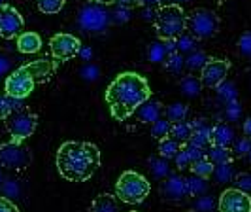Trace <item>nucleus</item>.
<instances>
[{"instance_id":"nucleus-3","label":"nucleus","mask_w":251,"mask_h":212,"mask_svg":"<svg viewBox=\"0 0 251 212\" xmlns=\"http://www.w3.org/2000/svg\"><path fill=\"white\" fill-rule=\"evenodd\" d=\"M155 29L161 40H176L187 30V15L176 4L163 6L155 15Z\"/></svg>"},{"instance_id":"nucleus-35","label":"nucleus","mask_w":251,"mask_h":212,"mask_svg":"<svg viewBox=\"0 0 251 212\" xmlns=\"http://www.w3.org/2000/svg\"><path fill=\"white\" fill-rule=\"evenodd\" d=\"M217 209V201L212 197V195H199L197 201H195V209L193 211L197 212H214Z\"/></svg>"},{"instance_id":"nucleus-47","label":"nucleus","mask_w":251,"mask_h":212,"mask_svg":"<svg viewBox=\"0 0 251 212\" xmlns=\"http://www.w3.org/2000/svg\"><path fill=\"white\" fill-rule=\"evenodd\" d=\"M136 4L142 8H155V6L161 4V0H136Z\"/></svg>"},{"instance_id":"nucleus-32","label":"nucleus","mask_w":251,"mask_h":212,"mask_svg":"<svg viewBox=\"0 0 251 212\" xmlns=\"http://www.w3.org/2000/svg\"><path fill=\"white\" fill-rule=\"evenodd\" d=\"M183 66H185V59L181 57V53L179 51H172V53H168V57H166V61H164V68L168 70V72H172V74H179L181 70H183Z\"/></svg>"},{"instance_id":"nucleus-28","label":"nucleus","mask_w":251,"mask_h":212,"mask_svg":"<svg viewBox=\"0 0 251 212\" xmlns=\"http://www.w3.org/2000/svg\"><path fill=\"white\" fill-rule=\"evenodd\" d=\"M187 114H189V108L185 104H181V102H174V104L166 106V110H164V116H166V120H168L170 123L185 121Z\"/></svg>"},{"instance_id":"nucleus-14","label":"nucleus","mask_w":251,"mask_h":212,"mask_svg":"<svg viewBox=\"0 0 251 212\" xmlns=\"http://www.w3.org/2000/svg\"><path fill=\"white\" fill-rule=\"evenodd\" d=\"M161 193H163V199L168 203H181V201L189 197L187 195V184H185V178L181 175H170L163 180V187H161Z\"/></svg>"},{"instance_id":"nucleus-12","label":"nucleus","mask_w":251,"mask_h":212,"mask_svg":"<svg viewBox=\"0 0 251 212\" xmlns=\"http://www.w3.org/2000/svg\"><path fill=\"white\" fill-rule=\"evenodd\" d=\"M23 27H25V21H23L21 13L13 6H10V4L0 6V36L12 40V38L21 34Z\"/></svg>"},{"instance_id":"nucleus-19","label":"nucleus","mask_w":251,"mask_h":212,"mask_svg":"<svg viewBox=\"0 0 251 212\" xmlns=\"http://www.w3.org/2000/svg\"><path fill=\"white\" fill-rule=\"evenodd\" d=\"M91 212H119V203L110 193H100L91 203Z\"/></svg>"},{"instance_id":"nucleus-39","label":"nucleus","mask_w":251,"mask_h":212,"mask_svg":"<svg viewBox=\"0 0 251 212\" xmlns=\"http://www.w3.org/2000/svg\"><path fill=\"white\" fill-rule=\"evenodd\" d=\"M217 95H219V99H223L225 102H230V100L236 99L238 91H236V88H234V84L223 82L221 86H217Z\"/></svg>"},{"instance_id":"nucleus-17","label":"nucleus","mask_w":251,"mask_h":212,"mask_svg":"<svg viewBox=\"0 0 251 212\" xmlns=\"http://www.w3.org/2000/svg\"><path fill=\"white\" fill-rule=\"evenodd\" d=\"M234 140H236V133H234L232 125L225 123V121L214 125V129H212V144L230 148Z\"/></svg>"},{"instance_id":"nucleus-42","label":"nucleus","mask_w":251,"mask_h":212,"mask_svg":"<svg viewBox=\"0 0 251 212\" xmlns=\"http://www.w3.org/2000/svg\"><path fill=\"white\" fill-rule=\"evenodd\" d=\"M240 114H242V106H240V102L236 99L230 100V102H226L225 106V116L228 121H234L236 118H240Z\"/></svg>"},{"instance_id":"nucleus-51","label":"nucleus","mask_w":251,"mask_h":212,"mask_svg":"<svg viewBox=\"0 0 251 212\" xmlns=\"http://www.w3.org/2000/svg\"><path fill=\"white\" fill-rule=\"evenodd\" d=\"M246 157H248V161L251 163V146H250V151H248V155H246Z\"/></svg>"},{"instance_id":"nucleus-15","label":"nucleus","mask_w":251,"mask_h":212,"mask_svg":"<svg viewBox=\"0 0 251 212\" xmlns=\"http://www.w3.org/2000/svg\"><path fill=\"white\" fill-rule=\"evenodd\" d=\"M212 129H214V125L208 123V120H204V118L195 120L189 142H193V144H197V146H201V148L206 150V146L212 144Z\"/></svg>"},{"instance_id":"nucleus-11","label":"nucleus","mask_w":251,"mask_h":212,"mask_svg":"<svg viewBox=\"0 0 251 212\" xmlns=\"http://www.w3.org/2000/svg\"><path fill=\"white\" fill-rule=\"evenodd\" d=\"M228 70H230V62L226 61V59H210L201 70L202 86L210 89L221 86L226 80Z\"/></svg>"},{"instance_id":"nucleus-26","label":"nucleus","mask_w":251,"mask_h":212,"mask_svg":"<svg viewBox=\"0 0 251 212\" xmlns=\"http://www.w3.org/2000/svg\"><path fill=\"white\" fill-rule=\"evenodd\" d=\"M166 57H168V50H166V46H164V40H157V42L150 44V48H148V59H150L151 62H155V64H164Z\"/></svg>"},{"instance_id":"nucleus-23","label":"nucleus","mask_w":251,"mask_h":212,"mask_svg":"<svg viewBox=\"0 0 251 212\" xmlns=\"http://www.w3.org/2000/svg\"><path fill=\"white\" fill-rule=\"evenodd\" d=\"M234 167H232V161L228 163H221V165H215L214 167V180L217 184H228V182H232L234 180Z\"/></svg>"},{"instance_id":"nucleus-40","label":"nucleus","mask_w":251,"mask_h":212,"mask_svg":"<svg viewBox=\"0 0 251 212\" xmlns=\"http://www.w3.org/2000/svg\"><path fill=\"white\" fill-rule=\"evenodd\" d=\"M232 182H234V187L251 195V173H238V175H234Z\"/></svg>"},{"instance_id":"nucleus-53","label":"nucleus","mask_w":251,"mask_h":212,"mask_svg":"<svg viewBox=\"0 0 251 212\" xmlns=\"http://www.w3.org/2000/svg\"><path fill=\"white\" fill-rule=\"evenodd\" d=\"M2 4H4V2H2V0H0V6H2Z\"/></svg>"},{"instance_id":"nucleus-38","label":"nucleus","mask_w":251,"mask_h":212,"mask_svg":"<svg viewBox=\"0 0 251 212\" xmlns=\"http://www.w3.org/2000/svg\"><path fill=\"white\" fill-rule=\"evenodd\" d=\"M64 6V0H38V10L42 13H57L61 12Z\"/></svg>"},{"instance_id":"nucleus-2","label":"nucleus","mask_w":251,"mask_h":212,"mask_svg":"<svg viewBox=\"0 0 251 212\" xmlns=\"http://www.w3.org/2000/svg\"><path fill=\"white\" fill-rule=\"evenodd\" d=\"M100 167V150L93 142L68 140L57 150V169L70 182H85Z\"/></svg>"},{"instance_id":"nucleus-45","label":"nucleus","mask_w":251,"mask_h":212,"mask_svg":"<svg viewBox=\"0 0 251 212\" xmlns=\"http://www.w3.org/2000/svg\"><path fill=\"white\" fill-rule=\"evenodd\" d=\"M0 212H19V209L8 197H0Z\"/></svg>"},{"instance_id":"nucleus-48","label":"nucleus","mask_w":251,"mask_h":212,"mask_svg":"<svg viewBox=\"0 0 251 212\" xmlns=\"http://www.w3.org/2000/svg\"><path fill=\"white\" fill-rule=\"evenodd\" d=\"M242 131H244V135H246V137L251 138V118H248V120L244 121V127H242Z\"/></svg>"},{"instance_id":"nucleus-7","label":"nucleus","mask_w":251,"mask_h":212,"mask_svg":"<svg viewBox=\"0 0 251 212\" xmlns=\"http://www.w3.org/2000/svg\"><path fill=\"white\" fill-rule=\"evenodd\" d=\"M32 161V153L23 140H10L0 146V165L10 171H25Z\"/></svg>"},{"instance_id":"nucleus-5","label":"nucleus","mask_w":251,"mask_h":212,"mask_svg":"<svg viewBox=\"0 0 251 212\" xmlns=\"http://www.w3.org/2000/svg\"><path fill=\"white\" fill-rule=\"evenodd\" d=\"M219 17L217 13L206 8H197L193 10L191 15H187V30L191 32V36L197 40H208L217 34L219 30Z\"/></svg>"},{"instance_id":"nucleus-36","label":"nucleus","mask_w":251,"mask_h":212,"mask_svg":"<svg viewBox=\"0 0 251 212\" xmlns=\"http://www.w3.org/2000/svg\"><path fill=\"white\" fill-rule=\"evenodd\" d=\"M181 151L185 153V157L189 159V163L197 161V159H201V157L206 155V150H204V148L197 146V144H193V142H189V140L181 146Z\"/></svg>"},{"instance_id":"nucleus-52","label":"nucleus","mask_w":251,"mask_h":212,"mask_svg":"<svg viewBox=\"0 0 251 212\" xmlns=\"http://www.w3.org/2000/svg\"><path fill=\"white\" fill-rule=\"evenodd\" d=\"M177 2H189V0H177Z\"/></svg>"},{"instance_id":"nucleus-34","label":"nucleus","mask_w":251,"mask_h":212,"mask_svg":"<svg viewBox=\"0 0 251 212\" xmlns=\"http://www.w3.org/2000/svg\"><path fill=\"white\" fill-rule=\"evenodd\" d=\"M208 61H210V57L204 51H193L189 55V59L185 61V66H187L191 72H195V70H202V66Z\"/></svg>"},{"instance_id":"nucleus-1","label":"nucleus","mask_w":251,"mask_h":212,"mask_svg":"<svg viewBox=\"0 0 251 212\" xmlns=\"http://www.w3.org/2000/svg\"><path fill=\"white\" fill-rule=\"evenodd\" d=\"M151 97L150 84L136 72H121L106 89V102L117 121H125Z\"/></svg>"},{"instance_id":"nucleus-33","label":"nucleus","mask_w":251,"mask_h":212,"mask_svg":"<svg viewBox=\"0 0 251 212\" xmlns=\"http://www.w3.org/2000/svg\"><path fill=\"white\" fill-rule=\"evenodd\" d=\"M170 129H172V123L166 120V118H159V120H155L153 123H151V137L157 138V140H163L170 135Z\"/></svg>"},{"instance_id":"nucleus-37","label":"nucleus","mask_w":251,"mask_h":212,"mask_svg":"<svg viewBox=\"0 0 251 212\" xmlns=\"http://www.w3.org/2000/svg\"><path fill=\"white\" fill-rule=\"evenodd\" d=\"M250 146H251V138L250 137H242V138H236L234 142H232V157H246L248 155V151H250Z\"/></svg>"},{"instance_id":"nucleus-4","label":"nucleus","mask_w":251,"mask_h":212,"mask_svg":"<svg viewBox=\"0 0 251 212\" xmlns=\"http://www.w3.org/2000/svg\"><path fill=\"white\" fill-rule=\"evenodd\" d=\"M151 184L146 180V176H142L136 171H125L117 178L115 184V195L123 203L128 205H138L150 195Z\"/></svg>"},{"instance_id":"nucleus-27","label":"nucleus","mask_w":251,"mask_h":212,"mask_svg":"<svg viewBox=\"0 0 251 212\" xmlns=\"http://www.w3.org/2000/svg\"><path fill=\"white\" fill-rule=\"evenodd\" d=\"M150 171L151 175L155 176L157 180H164L166 176L170 175V165H168V161L164 159V157H161V155H157V157H150Z\"/></svg>"},{"instance_id":"nucleus-16","label":"nucleus","mask_w":251,"mask_h":212,"mask_svg":"<svg viewBox=\"0 0 251 212\" xmlns=\"http://www.w3.org/2000/svg\"><path fill=\"white\" fill-rule=\"evenodd\" d=\"M161 112H163V104H161V100L151 99L150 97V99L144 100L138 108H136L134 116L138 118V121H142V123H153L155 120L161 118Z\"/></svg>"},{"instance_id":"nucleus-46","label":"nucleus","mask_w":251,"mask_h":212,"mask_svg":"<svg viewBox=\"0 0 251 212\" xmlns=\"http://www.w3.org/2000/svg\"><path fill=\"white\" fill-rule=\"evenodd\" d=\"M117 17H115V21H119V23H123V21H126L128 19V8H125V6H119V12L115 13Z\"/></svg>"},{"instance_id":"nucleus-6","label":"nucleus","mask_w":251,"mask_h":212,"mask_svg":"<svg viewBox=\"0 0 251 212\" xmlns=\"http://www.w3.org/2000/svg\"><path fill=\"white\" fill-rule=\"evenodd\" d=\"M38 116L30 112L28 108H15L8 118H6V129L10 133L12 140H26L32 137V133L36 131Z\"/></svg>"},{"instance_id":"nucleus-44","label":"nucleus","mask_w":251,"mask_h":212,"mask_svg":"<svg viewBox=\"0 0 251 212\" xmlns=\"http://www.w3.org/2000/svg\"><path fill=\"white\" fill-rule=\"evenodd\" d=\"M12 57L8 55V53H4V51H0V78H4V76H8V72L12 70Z\"/></svg>"},{"instance_id":"nucleus-24","label":"nucleus","mask_w":251,"mask_h":212,"mask_svg":"<svg viewBox=\"0 0 251 212\" xmlns=\"http://www.w3.org/2000/svg\"><path fill=\"white\" fill-rule=\"evenodd\" d=\"M191 133H193V123H189V121H177V123H172V129H170V135L168 137L177 140L179 144H185L189 138H191Z\"/></svg>"},{"instance_id":"nucleus-8","label":"nucleus","mask_w":251,"mask_h":212,"mask_svg":"<svg viewBox=\"0 0 251 212\" xmlns=\"http://www.w3.org/2000/svg\"><path fill=\"white\" fill-rule=\"evenodd\" d=\"M77 23L87 32H102L110 23V13L102 4L89 2L77 13Z\"/></svg>"},{"instance_id":"nucleus-10","label":"nucleus","mask_w":251,"mask_h":212,"mask_svg":"<svg viewBox=\"0 0 251 212\" xmlns=\"http://www.w3.org/2000/svg\"><path fill=\"white\" fill-rule=\"evenodd\" d=\"M219 212H251V195L238 187L225 189L217 199Z\"/></svg>"},{"instance_id":"nucleus-30","label":"nucleus","mask_w":251,"mask_h":212,"mask_svg":"<svg viewBox=\"0 0 251 212\" xmlns=\"http://www.w3.org/2000/svg\"><path fill=\"white\" fill-rule=\"evenodd\" d=\"M214 167H215L214 163L204 155V157H201V159H197V161L191 163L189 169H191L193 175H199V176H202V178H210L212 173H214Z\"/></svg>"},{"instance_id":"nucleus-21","label":"nucleus","mask_w":251,"mask_h":212,"mask_svg":"<svg viewBox=\"0 0 251 212\" xmlns=\"http://www.w3.org/2000/svg\"><path fill=\"white\" fill-rule=\"evenodd\" d=\"M202 82L201 78H197V76H185V78H181V82H179V89H181V93L189 97V99H195V97H199L202 91Z\"/></svg>"},{"instance_id":"nucleus-9","label":"nucleus","mask_w":251,"mask_h":212,"mask_svg":"<svg viewBox=\"0 0 251 212\" xmlns=\"http://www.w3.org/2000/svg\"><path fill=\"white\" fill-rule=\"evenodd\" d=\"M34 78L25 66H19L17 70H13L12 74L6 78V93L13 99L23 100L26 99L32 91H34Z\"/></svg>"},{"instance_id":"nucleus-25","label":"nucleus","mask_w":251,"mask_h":212,"mask_svg":"<svg viewBox=\"0 0 251 212\" xmlns=\"http://www.w3.org/2000/svg\"><path fill=\"white\" fill-rule=\"evenodd\" d=\"M208 159L214 163V165L228 163L232 161V151H230V148H225V146L210 144V148H208Z\"/></svg>"},{"instance_id":"nucleus-49","label":"nucleus","mask_w":251,"mask_h":212,"mask_svg":"<svg viewBox=\"0 0 251 212\" xmlns=\"http://www.w3.org/2000/svg\"><path fill=\"white\" fill-rule=\"evenodd\" d=\"M115 4L125 6V8H130V6H134V4H136V0H115Z\"/></svg>"},{"instance_id":"nucleus-22","label":"nucleus","mask_w":251,"mask_h":212,"mask_svg":"<svg viewBox=\"0 0 251 212\" xmlns=\"http://www.w3.org/2000/svg\"><path fill=\"white\" fill-rule=\"evenodd\" d=\"M185 184H187V195L189 197H199V195H204L208 191V178H202L199 175H193L185 178Z\"/></svg>"},{"instance_id":"nucleus-56","label":"nucleus","mask_w":251,"mask_h":212,"mask_svg":"<svg viewBox=\"0 0 251 212\" xmlns=\"http://www.w3.org/2000/svg\"><path fill=\"white\" fill-rule=\"evenodd\" d=\"M130 212H136V211H130Z\"/></svg>"},{"instance_id":"nucleus-55","label":"nucleus","mask_w":251,"mask_h":212,"mask_svg":"<svg viewBox=\"0 0 251 212\" xmlns=\"http://www.w3.org/2000/svg\"><path fill=\"white\" fill-rule=\"evenodd\" d=\"M187 212H197V211H187Z\"/></svg>"},{"instance_id":"nucleus-41","label":"nucleus","mask_w":251,"mask_h":212,"mask_svg":"<svg viewBox=\"0 0 251 212\" xmlns=\"http://www.w3.org/2000/svg\"><path fill=\"white\" fill-rule=\"evenodd\" d=\"M177 50L179 51H187V53H193L195 48H197V38H191L189 34H181V36L177 38Z\"/></svg>"},{"instance_id":"nucleus-31","label":"nucleus","mask_w":251,"mask_h":212,"mask_svg":"<svg viewBox=\"0 0 251 212\" xmlns=\"http://www.w3.org/2000/svg\"><path fill=\"white\" fill-rule=\"evenodd\" d=\"M15 108H21V100L13 99L8 93H0V120H6Z\"/></svg>"},{"instance_id":"nucleus-18","label":"nucleus","mask_w":251,"mask_h":212,"mask_svg":"<svg viewBox=\"0 0 251 212\" xmlns=\"http://www.w3.org/2000/svg\"><path fill=\"white\" fill-rule=\"evenodd\" d=\"M25 68L34 78V82H46L55 72V62L50 61V59H38V61L25 64Z\"/></svg>"},{"instance_id":"nucleus-54","label":"nucleus","mask_w":251,"mask_h":212,"mask_svg":"<svg viewBox=\"0 0 251 212\" xmlns=\"http://www.w3.org/2000/svg\"><path fill=\"white\" fill-rule=\"evenodd\" d=\"M217 2H225V0H217Z\"/></svg>"},{"instance_id":"nucleus-50","label":"nucleus","mask_w":251,"mask_h":212,"mask_svg":"<svg viewBox=\"0 0 251 212\" xmlns=\"http://www.w3.org/2000/svg\"><path fill=\"white\" fill-rule=\"evenodd\" d=\"M91 2H95V4H102V6H108V4H113L115 0H91Z\"/></svg>"},{"instance_id":"nucleus-13","label":"nucleus","mask_w":251,"mask_h":212,"mask_svg":"<svg viewBox=\"0 0 251 212\" xmlns=\"http://www.w3.org/2000/svg\"><path fill=\"white\" fill-rule=\"evenodd\" d=\"M50 46L51 53L59 61H68V59L75 57L79 53V50H81V42L75 36H72V34H64V32L55 34V36L51 38Z\"/></svg>"},{"instance_id":"nucleus-43","label":"nucleus","mask_w":251,"mask_h":212,"mask_svg":"<svg viewBox=\"0 0 251 212\" xmlns=\"http://www.w3.org/2000/svg\"><path fill=\"white\" fill-rule=\"evenodd\" d=\"M238 50L244 57H251V32H244L238 40Z\"/></svg>"},{"instance_id":"nucleus-20","label":"nucleus","mask_w":251,"mask_h":212,"mask_svg":"<svg viewBox=\"0 0 251 212\" xmlns=\"http://www.w3.org/2000/svg\"><path fill=\"white\" fill-rule=\"evenodd\" d=\"M42 48V38L36 32H23L17 38V50L21 53H36Z\"/></svg>"},{"instance_id":"nucleus-29","label":"nucleus","mask_w":251,"mask_h":212,"mask_svg":"<svg viewBox=\"0 0 251 212\" xmlns=\"http://www.w3.org/2000/svg\"><path fill=\"white\" fill-rule=\"evenodd\" d=\"M179 150H181V144L170 137L163 138L161 144H159V155L164 157V159H174Z\"/></svg>"}]
</instances>
